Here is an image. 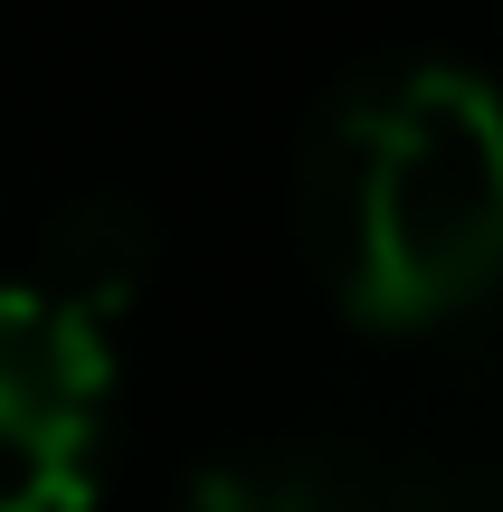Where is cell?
<instances>
[{
    "mask_svg": "<svg viewBox=\"0 0 503 512\" xmlns=\"http://www.w3.org/2000/svg\"><path fill=\"white\" fill-rule=\"evenodd\" d=\"M304 238L361 323H437L503 275V95L456 57L371 67L304 133Z\"/></svg>",
    "mask_w": 503,
    "mask_h": 512,
    "instance_id": "1",
    "label": "cell"
},
{
    "mask_svg": "<svg viewBox=\"0 0 503 512\" xmlns=\"http://www.w3.org/2000/svg\"><path fill=\"white\" fill-rule=\"evenodd\" d=\"M143 266H152V228L133 219L124 200H86V209L57 219L48 275H38V285H48L57 304L95 313V323H114V313L133 304V285H143Z\"/></svg>",
    "mask_w": 503,
    "mask_h": 512,
    "instance_id": "4",
    "label": "cell"
},
{
    "mask_svg": "<svg viewBox=\"0 0 503 512\" xmlns=\"http://www.w3.org/2000/svg\"><path fill=\"white\" fill-rule=\"evenodd\" d=\"M190 512H380V484L342 446L257 437V446H219L190 475Z\"/></svg>",
    "mask_w": 503,
    "mask_h": 512,
    "instance_id": "3",
    "label": "cell"
},
{
    "mask_svg": "<svg viewBox=\"0 0 503 512\" xmlns=\"http://www.w3.org/2000/svg\"><path fill=\"white\" fill-rule=\"evenodd\" d=\"M114 323L0 285V512H86L105 484Z\"/></svg>",
    "mask_w": 503,
    "mask_h": 512,
    "instance_id": "2",
    "label": "cell"
}]
</instances>
